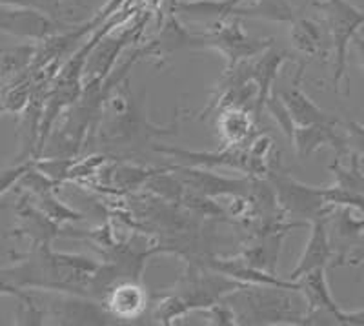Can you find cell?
<instances>
[{
    "instance_id": "cell-3",
    "label": "cell",
    "mask_w": 364,
    "mask_h": 326,
    "mask_svg": "<svg viewBox=\"0 0 364 326\" xmlns=\"http://www.w3.org/2000/svg\"><path fill=\"white\" fill-rule=\"evenodd\" d=\"M315 8L324 13L328 33L333 48V77L331 83L339 91L341 80L346 79V93H350V77H348V48L352 44L360 26H364V9L355 8L348 0H321Z\"/></svg>"
},
{
    "instance_id": "cell-32",
    "label": "cell",
    "mask_w": 364,
    "mask_h": 326,
    "mask_svg": "<svg viewBox=\"0 0 364 326\" xmlns=\"http://www.w3.org/2000/svg\"><path fill=\"white\" fill-rule=\"evenodd\" d=\"M341 322L343 326H364V310H357V312H344L343 310Z\"/></svg>"
},
{
    "instance_id": "cell-14",
    "label": "cell",
    "mask_w": 364,
    "mask_h": 326,
    "mask_svg": "<svg viewBox=\"0 0 364 326\" xmlns=\"http://www.w3.org/2000/svg\"><path fill=\"white\" fill-rule=\"evenodd\" d=\"M331 261H333V246H331L330 230H328V217H321L310 223V239H308L306 248L297 266L286 275V279L297 281L299 277L311 270L331 266Z\"/></svg>"
},
{
    "instance_id": "cell-19",
    "label": "cell",
    "mask_w": 364,
    "mask_h": 326,
    "mask_svg": "<svg viewBox=\"0 0 364 326\" xmlns=\"http://www.w3.org/2000/svg\"><path fill=\"white\" fill-rule=\"evenodd\" d=\"M297 286L299 292L306 299L308 312L310 310H328V312H336V314L341 312V306L337 305L330 292L326 268H317L304 273L297 279Z\"/></svg>"
},
{
    "instance_id": "cell-20",
    "label": "cell",
    "mask_w": 364,
    "mask_h": 326,
    "mask_svg": "<svg viewBox=\"0 0 364 326\" xmlns=\"http://www.w3.org/2000/svg\"><path fill=\"white\" fill-rule=\"evenodd\" d=\"M240 2L242 0H184V2H175L170 11L181 13L186 17L211 19L220 22L235 17V9L239 8Z\"/></svg>"
},
{
    "instance_id": "cell-7",
    "label": "cell",
    "mask_w": 364,
    "mask_h": 326,
    "mask_svg": "<svg viewBox=\"0 0 364 326\" xmlns=\"http://www.w3.org/2000/svg\"><path fill=\"white\" fill-rule=\"evenodd\" d=\"M148 21L149 13L144 11L141 17L135 19L133 24L126 26L122 31L104 35V37L97 42L95 48L91 50L90 57H87L82 73L84 84L102 83V80L115 70L117 58L120 57V53H122L132 42H135L136 38L141 37Z\"/></svg>"
},
{
    "instance_id": "cell-4",
    "label": "cell",
    "mask_w": 364,
    "mask_h": 326,
    "mask_svg": "<svg viewBox=\"0 0 364 326\" xmlns=\"http://www.w3.org/2000/svg\"><path fill=\"white\" fill-rule=\"evenodd\" d=\"M154 149L162 155L178 161V164L197 166V168H232L239 169L242 174L252 175V177H266L268 174V162L255 157L250 152L248 144L240 146H224L217 152H191L184 148H171V146L155 144Z\"/></svg>"
},
{
    "instance_id": "cell-34",
    "label": "cell",
    "mask_w": 364,
    "mask_h": 326,
    "mask_svg": "<svg viewBox=\"0 0 364 326\" xmlns=\"http://www.w3.org/2000/svg\"><path fill=\"white\" fill-rule=\"evenodd\" d=\"M139 2H142V0H139Z\"/></svg>"
},
{
    "instance_id": "cell-5",
    "label": "cell",
    "mask_w": 364,
    "mask_h": 326,
    "mask_svg": "<svg viewBox=\"0 0 364 326\" xmlns=\"http://www.w3.org/2000/svg\"><path fill=\"white\" fill-rule=\"evenodd\" d=\"M245 286L223 273L210 270L199 261H191L188 272L177 281L171 292L178 293L191 312H200L208 306L223 301L226 295Z\"/></svg>"
},
{
    "instance_id": "cell-27",
    "label": "cell",
    "mask_w": 364,
    "mask_h": 326,
    "mask_svg": "<svg viewBox=\"0 0 364 326\" xmlns=\"http://www.w3.org/2000/svg\"><path fill=\"white\" fill-rule=\"evenodd\" d=\"M151 175H154V169H142L136 168V166L128 164H120L119 168L113 172L115 182L120 188H124V190H133V188L144 186Z\"/></svg>"
},
{
    "instance_id": "cell-30",
    "label": "cell",
    "mask_w": 364,
    "mask_h": 326,
    "mask_svg": "<svg viewBox=\"0 0 364 326\" xmlns=\"http://www.w3.org/2000/svg\"><path fill=\"white\" fill-rule=\"evenodd\" d=\"M343 132H344V139H346L348 152L363 159L364 157V124L357 122V120H344Z\"/></svg>"
},
{
    "instance_id": "cell-31",
    "label": "cell",
    "mask_w": 364,
    "mask_h": 326,
    "mask_svg": "<svg viewBox=\"0 0 364 326\" xmlns=\"http://www.w3.org/2000/svg\"><path fill=\"white\" fill-rule=\"evenodd\" d=\"M364 263V231L357 237V241L353 243L352 250L348 252L346 257V265L350 266H359Z\"/></svg>"
},
{
    "instance_id": "cell-17",
    "label": "cell",
    "mask_w": 364,
    "mask_h": 326,
    "mask_svg": "<svg viewBox=\"0 0 364 326\" xmlns=\"http://www.w3.org/2000/svg\"><path fill=\"white\" fill-rule=\"evenodd\" d=\"M281 99L284 100L286 107L290 110L297 126H311V124H339L341 119L333 113L326 112L321 106L314 102L304 91L295 83L288 88H282L279 91Z\"/></svg>"
},
{
    "instance_id": "cell-33",
    "label": "cell",
    "mask_w": 364,
    "mask_h": 326,
    "mask_svg": "<svg viewBox=\"0 0 364 326\" xmlns=\"http://www.w3.org/2000/svg\"><path fill=\"white\" fill-rule=\"evenodd\" d=\"M352 42H353V50H355V55H357V62H359V66L363 68L364 71V38L359 37V35H355Z\"/></svg>"
},
{
    "instance_id": "cell-6",
    "label": "cell",
    "mask_w": 364,
    "mask_h": 326,
    "mask_svg": "<svg viewBox=\"0 0 364 326\" xmlns=\"http://www.w3.org/2000/svg\"><path fill=\"white\" fill-rule=\"evenodd\" d=\"M203 35V50H217L226 57L228 68L237 62L257 57L269 46L275 44L273 38H253L245 31L239 17H230L226 21L215 22Z\"/></svg>"
},
{
    "instance_id": "cell-28",
    "label": "cell",
    "mask_w": 364,
    "mask_h": 326,
    "mask_svg": "<svg viewBox=\"0 0 364 326\" xmlns=\"http://www.w3.org/2000/svg\"><path fill=\"white\" fill-rule=\"evenodd\" d=\"M200 314H204L206 321L210 325H215V326H235L239 325L237 322V314L235 310L232 306L228 305L226 301H219L215 305L208 306V308L200 310Z\"/></svg>"
},
{
    "instance_id": "cell-11",
    "label": "cell",
    "mask_w": 364,
    "mask_h": 326,
    "mask_svg": "<svg viewBox=\"0 0 364 326\" xmlns=\"http://www.w3.org/2000/svg\"><path fill=\"white\" fill-rule=\"evenodd\" d=\"M149 299L151 295L142 285V279H122L104 293L100 305L113 319L135 321L148 310Z\"/></svg>"
},
{
    "instance_id": "cell-9",
    "label": "cell",
    "mask_w": 364,
    "mask_h": 326,
    "mask_svg": "<svg viewBox=\"0 0 364 326\" xmlns=\"http://www.w3.org/2000/svg\"><path fill=\"white\" fill-rule=\"evenodd\" d=\"M168 172L175 174V177L182 184L193 191L208 195V197H232V195H245L248 197L252 190V175L233 179L224 177V175L213 174L206 168H197V166L173 164L168 166Z\"/></svg>"
},
{
    "instance_id": "cell-8",
    "label": "cell",
    "mask_w": 364,
    "mask_h": 326,
    "mask_svg": "<svg viewBox=\"0 0 364 326\" xmlns=\"http://www.w3.org/2000/svg\"><path fill=\"white\" fill-rule=\"evenodd\" d=\"M15 215L17 224L4 236L8 239H28L31 243L29 246H51L58 237H70V233L63 230V224L55 223L24 191H21L15 204Z\"/></svg>"
},
{
    "instance_id": "cell-2",
    "label": "cell",
    "mask_w": 364,
    "mask_h": 326,
    "mask_svg": "<svg viewBox=\"0 0 364 326\" xmlns=\"http://www.w3.org/2000/svg\"><path fill=\"white\" fill-rule=\"evenodd\" d=\"M266 179L272 182L275 195H277L279 206L284 214L294 215L295 219L310 224L311 221L328 217L336 206L328 204L326 188L318 186H308L297 179L279 169V161L273 159L269 161L268 174Z\"/></svg>"
},
{
    "instance_id": "cell-12",
    "label": "cell",
    "mask_w": 364,
    "mask_h": 326,
    "mask_svg": "<svg viewBox=\"0 0 364 326\" xmlns=\"http://www.w3.org/2000/svg\"><path fill=\"white\" fill-rule=\"evenodd\" d=\"M291 53L286 50H281L277 46H269L268 50L259 53L250 61L252 64V83L257 90L255 107H253V115L259 122L264 113V104L268 97L273 93V84L277 80L281 68L286 61H290Z\"/></svg>"
},
{
    "instance_id": "cell-21",
    "label": "cell",
    "mask_w": 364,
    "mask_h": 326,
    "mask_svg": "<svg viewBox=\"0 0 364 326\" xmlns=\"http://www.w3.org/2000/svg\"><path fill=\"white\" fill-rule=\"evenodd\" d=\"M55 188L57 186H48V188H42V190L31 194V201L41 208L44 214H48L55 223L66 224V223H80V221L86 219V215L80 214V211L73 210L68 204H64L60 199L55 195Z\"/></svg>"
},
{
    "instance_id": "cell-18",
    "label": "cell",
    "mask_w": 364,
    "mask_h": 326,
    "mask_svg": "<svg viewBox=\"0 0 364 326\" xmlns=\"http://www.w3.org/2000/svg\"><path fill=\"white\" fill-rule=\"evenodd\" d=\"M290 42L294 46L295 53L304 57V64L311 58H323L328 55L326 41L321 24L310 19L295 17L290 28Z\"/></svg>"
},
{
    "instance_id": "cell-15",
    "label": "cell",
    "mask_w": 364,
    "mask_h": 326,
    "mask_svg": "<svg viewBox=\"0 0 364 326\" xmlns=\"http://www.w3.org/2000/svg\"><path fill=\"white\" fill-rule=\"evenodd\" d=\"M184 50H203V35L188 31L184 26L178 24L175 13L168 11L164 28L161 29V33L154 41L142 48V53H144V57L164 58Z\"/></svg>"
},
{
    "instance_id": "cell-24",
    "label": "cell",
    "mask_w": 364,
    "mask_h": 326,
    "mask_svg": "<svg viewBox=\"0 0 364 326\" xmlns=\"http://www.w3.org/2000/svg\"><path fill=\"white\" fill-rule=\"evenodd\" d=\"M348 159H350L348 166H344L339 157L330 164V172L336 177V184L333 186H337L341 190L364 195V172L360 169V157L350 153Z\"/></svg>"
},
{
    "instance_id": "cell-23",
    "label": "cell",
    "mask_w": 364,
    "mask_h": 326,
    "mask_svg": "<svg viewBox=\"0 0 364 326\" xmlns=\"http://www.w3.org/2000/svg\"><path fill=\"white\" fill-rule=\"evenodd\" d=\"M235 17L261 19V21L272 22H294L295 11L288 0H257L248 8H237Z\"/></svg>"
},
{
    "instance_id": "cell-29",
    "label": "cell",
    "mask_w": 364,
    "mask_h": 326,
    "mask_svg": "<svg viewBox=\"0 0 364 326\" xmlns=\"http://www.w3.org/2000/svg\"><path fill=\"white\" fill-rule=\"evenodd\" d=\"M31 166H33V159H29V161H18L15 162V164L8 166V168L0 169V197L4 194H8L13 186H17L18 181L22 179V175H24Z\"/></svg>"
},
{
    "instance_id": "cell-16",
    "label": "cell",
    "mask_w": 364,
    "mask_h": 326,
    "mask_svg": "<svg viewBox=\"0 0 364 326\" xmlns=\"http://www.w3.org/2000/svg\"><path fill=\"white\" fill-rule=\"evenodd\" d=\"M255 124V115L248 107L230 106L217 112V133L224 146L248 144L253 139Z\"/></svg>"
},
{
    "instance_id": "cell-13",
    "label": "cell",
    "mask_w": 364,
    "mask_h": 326,
    "mask_svg": "<svg viewBox=\"0 0 364 326\" xmlns=\"http://www.w3.org/2000/svg\"><path fill=\"white\" fill-rule=\"evenodd\" d=\"M343 124H311V126H297L294 135V148L301 159H308L324 146H330L337 153V157L343 159L350 155L344 139V132H339Z\"/></svg>"
},
{
    "instance_id": "cell-10",
    "label": "cell",
    "mask_w": 364,
    "mask_h": 326,
    "mask_svg": "<svg viewBox=\"0 0 364 326\" xmlns=\"http://www.w3.org/2000/svg\"><path fill=\"white\" fill-rule=\"evenodd\" d=\"M64 29H66L64 26L37 9L11 8V6L0 9V31L13 37L42 42Z\"/></svg>"
},
{
    "instance_id": "cell-1",
    "label": "cell",
    "mask_w": 364,
    "mask_h": 326,
    "mask_svg": "<svg viewBox=\"0 0 364 326\" xmlns=\"http://www.w3.org/2000/svg\"><path fill=\"white\" fill-rule=\"evenodd\" d=\"M239 325H304L308 303L297 288L245 285L224 298Z\"/></svg>"
},
{
    "instance_id": "cell-25",
    "label": "cell",
    "mask_w": 364,
    "mask_h": 326,
    "mask_svg": "<svg viewBox=\"0 0 364 326\" xmlns=\"http://www.w3.org/2000/svg\"><path fill=\"white\" fill-rule=\"evenodd\" d=\"M188 314H191V310L188 308V305L178 293L170 290L168 293H159L157 295V303H155L154 310L155 322L170 326L178 319L186 317Z\"/></svg>"
},
{
    "instance_id": "cell-26",
    "label": "cell",
    "mask_w": 364,
    "mask_h": 326,
    "mask_svg": "<svg viewBox=\"0 0 364 326\" xmlns=\"http://www.w3.org/2000/svg\"><path fill=\"white\" fill-rule=\"evenodd\" d=\"M264 112H268V115L275 120L281 132L284 133V137L290 141V144L294 142V135H295V128H297V124H295L294 117H291L290 110L286 107L284 100L281 99L277 91H273L272 95L268 97L264 104Z\"/></svg>"
},
{
    "instance_id": "cell-22",
    "label": "cell",
    "mask_w": 364,
    "mask_h": 326,
    "mask_svg": "<svg viewBox=\"0 0 364 326\" xmlns=\"http://www.w3.org/2000/svg\"><path fill=\"white\" fill-rule=\"evenodd\" d=\"M35 53H37V48L33 46H18L15 50L0 51V84L2 88L18 79L24 71H29Z\"/></svg>"
}]
</instances>
